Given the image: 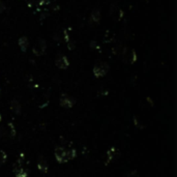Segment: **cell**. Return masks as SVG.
Returning a JSON list of instances; mask_svg holds the SVG:
<instances>
[{"instance_id": "1", "label": "cell", "mask_w": 177, "mask_h": 177, "mask_svg": "<svg viewBox=\"0 0 177 177\" xmlns=\"http://www.w3.org/2000/svg\"><path fill=\"white\" fill-rule=\"evenodd\" d=\"M108 72H109V65L106 63V62H100V63H97L93 67V75L96 78L104 77V76L107 75Z\"/></svg>"}, {"instance_id": "2", "label": "cell", "mask_w": 177, "mask_h": 177, "mask_svg": "<svg viewBox=\"0 0 177 177\" xmlns=\"http://www.w3.org/2000/svg\"><path fill=\"white\" fill-rule=\"evenodd\" d=\"M54 153H55V157L57 160V162L60 163V164H63V163H66V150L61 146H57L54 150Z\"/></svg>"}, {"instance_id": "3", "label": "cell", "mask_w": 177, "mask_h": 177, "mask_svg": "<svg viewBox=\"0 0 177 177\" xmlns=\"http://www.w3.org/2000/svg\"><path fill=\"white\" fill-rule=\"evenodd\" d=\"M60 106L61 107H63V108H66V109H70V108H72L73 105H75V103H76V100L73 99L72 96H69L67 94H61V96H60Z\"/></svg>"}, {"instance_id": "4", "label": "cell", "mask_w": 177, "mask_h": 177, "mask_svg": "<svg viewBox=\"0 0 177 177\" xmlns=\"http://www.w3.org/2000/svg\"><path fill=\"white\" fill-rule=\"evenodd\" d=\"M46 48H47V45H46V42L43 40H39L36 45L34 46L33 48V54L36 56H42L43 53L46 52Z\"/></svg>"}, {"instance_id": "5", "label": "cell", "mask_w": 177, "mask_h": 177, "mask_svg": "<svg viewBox=\"0 0 177 177\" xmlns=\"http://www.w3.org/2000/svg\"><path fill=\"white\" fill-rule=\"evenodd\" d=\"M55 64H56V66L58 67V69L66 70L67 67L70 66V61H69V59H67L64 55H59L56 58Z\"/></svg>"}, {"instance_id": "6", "label": "cell", "mask_w": 177, "mask_h": 177, "mask_svg": "<svg viewBox=\"0 0 177 177\" xmlns=\"http://www.w3.org/2000/svg\"><path fill=\"white\" fill-rule=\"evenodd\" d=\"M13 173L17 177H27V175H28V172L23 168L20 160L16 163L15 166H13Z\"/></svg>"}, {"instance_id": "7", "label": "cell", "mask_w": 177, "mask_h": 177, "mask_svg": "<svg viewBox=\"0 0 177 177\" xmlns=\"http://www.w3.org/2000/svg\"><path fill=\"white\" fill-rule=\"evenodd\" d=\"M137 60V54L134 50H130L126 54H124V61L129 63H134Z\"/></svg>"}, {"instance_id": "8", "label": "cell", "mask_w": 177, "mask_h": 177, "mask_svg": "<svg viewBox=\"0 0 177 177\" xmlns=\"http://www.w3.org/2000/svg\"><path fill=\"white\" fill-rule=\"evenodd\" d=\"M37 168H39V170L43 173H47L48 172L49 165H48L47 160L43 159V157H40L39 162H37Z\"/></svg>"}, {"instance_id": "9", "label": "cell", "mask_w": 177, "mask_h": 177, "mask_svg": "<svg viewBox=\"0 0 177 177\" xmlns=\"http://www.w3.org/2000/svg\"><path fill=\"white\" fill-rule=\"evenodd\" d=\"M120 156V153H119V150H117L116 148H110L107 152V160L108 162H111V160H113L114 159H116V157H118Z\"/></svg>"}, {"instance_id": "10", "label": "cell", "mask_w": 177, "mask_h": 177, "mask_svg": "<svg viewBox=\"0 0 177 177\" xmlns=\"http://www.w3.org/2000/svg\"><path fill=\"white\" fill-rule=\"evenodd\" d=\"M10 109L15 114H20L21 113V105L17 100H13L10 102Z\"/></svg>"}, {"instance_id": "11", "label": "cell", "mask_w": 177, "mask_h": 177, "mask_svg": "<svg viewBox=\"0 0 177 177\" xmlns=\"http://www.w3.org/2000/svg\"><path fill=\"white\" fill-rule=\"evenodd\" d=\"M28 45H29V42H28V39H27L26 36H22L19 39V46L21 47V50L23 51V52H25L26 51Z\"/></svg>"}, {"instance_id": "12", "label": "cell", "mask_w": 177, "mask_h": 177, "mask_svg": "<svg viewBox=\"0 0 177 177\" xmlns=\"http://www.w3.org/2000/svg\"><path fill=\"white\" fill-rule=\"evenodd\" d=\"M91 20L94 22V23H99L100 20V9H95L94 10H92L91 13Z\"/></svg>"}, {"instance_id": "13", "label": "cell", "mask_w": 177, "mask_h": 177, "mask_svg": "<svg viewBox=\"0 0 177 177\" xmlns=\"http://www.w3.org/2000/svg\"><path fill=\"white\" fill-rule=\"evenodd\" d=\"M6 135H9V137L13 138L16 136V130L13 127V123H9V127H7V130H6Z\"/></svg>"}, {"instance_id": "14", "label": "cell", "mask_w": 177, "mask_h": 177, "mask_svg": "<svg viewBox=\"0 0 177 177\" xmlns=\"http://www.w3.org/2000/svg\"><path fill=\"white\" fill-rule=\"evenodd\" d=\"M77 156V152H76L75 149H70V150H66V160L67 162L70 160H73Z\"/></svg>"}, {"instance_id": "15", "label": "cell", "mask_w": 177, "mask_h": 177, "mask_svg": "<svg viewBox=\"0 0 177 177\" xmlns=\"http://www.w3.org/2000/svg\"><path fill=\"white\" fill-rule=\"evenodd\" d=\"M6 159H7V156L6 153H5V151L0 149V165L4 164V163L6 162Z\"/></svg>"}, {"instance_id": "16", "label": "cell", "mask_w": 177, "mask_h": 177, "mask_svg": "<svg viewBox=\"0 0 177 177\" xmlns=\"http://www.w3.org/2000/svg\"><path fill=\"white\" fill-rule=\"evenodd\" d=\"M123 177H139L138 175V172L136 170H132V171H130L129 173H126Z\"/></svg>"}, {"instance_id": "17", "label": "cell", "mask_w": 177, "mask_h": 177, "mask_svg": "<svg viewBox=\"0 0 177 177\" xmlns=\"http://www.w3.org/2000/svg\"><path fill=\"white\" fill-rule=\"evenodd\" d=\"M4 9H5V5L4 3L2 1H0V13H3L4 12Z\"/></svg>"}, {"instance_id": "18", "label": "cell", "mask_w": 177, "mask_h": 177, "mask_svg": "<svg viewBox=\"0 0 177 177\" xmlns=\"http://www.w3.org/2000/svg\"><path fill=\"white\" fill-rule=\"evenodd\" d=\"M50 3V0H40V5H43V4H49Z\"/></svg>"}, {"instance_id": "19", "label": "cell", "mask_w": 177, "mask_h": 177, "mask_svg": "<svg viewBox=\"0 0 177 177\" xmlns=\"http://www.w3.org/2000/svg\"><path fill=\"white\" fill-rule=\"evenodd\" d=\"M0 121H1V114H0Z\"/></svg>"}]
</instances>
